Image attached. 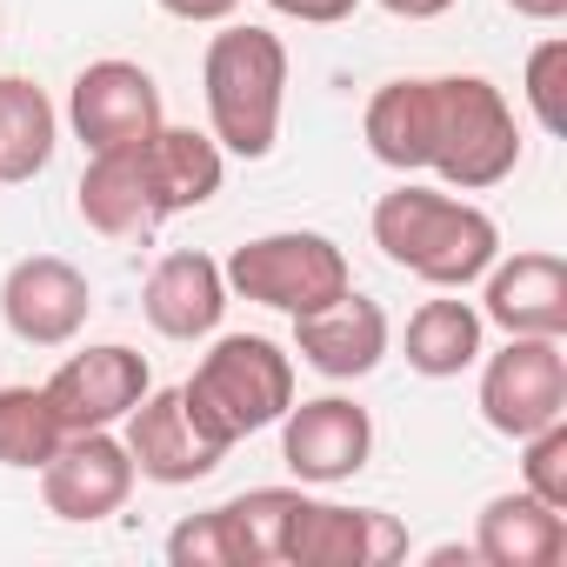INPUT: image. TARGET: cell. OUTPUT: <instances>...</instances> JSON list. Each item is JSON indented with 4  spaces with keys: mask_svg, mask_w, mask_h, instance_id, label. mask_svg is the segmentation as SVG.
<instances>
[{
    "mask_svg": "<svg viewBox=\"0 0 567 567\" xmlns=\"http://www.w3.org/2000/svg\"><path fill=\"white\" fill-rule=\"evenodd\" d=\"M368 154L394 174H441L461 194H487L520 167V127L494 81L481 74H434V81H388L361 114Z\"/></svg>",
    "mask_w": 567,
    "mask_h": 567,
    "instance_id": "cell-1",
    "label": "cell"
},
{
    "mask_svg": "<svg viewBox=\"0 0 567 567\" xmlns=\"http://www.w3.org/2000/svg\"><path fill=\"white\" fill-rule=\"evenodd\" d=\"M368 227H374V247L394 267H408L414 280H427V288H454V295L474 288L501 254V227H494L487 207H474L461 194L414 187V181L381 194Z\"/></svg>",
    "mask_w": 567,
    "mask_h": 567,
    "instance_id": "cell-2",
    "label": "cell"
},
{
    "mask_svg": "<svg viewBox=\"0 0 567 567\" xmlns=\"http://www.w3.org/2000/svg\"><path fill=\"white\" fill-rule=\"evenodd\" d=\"M200 94H207V134L220 141V154L267 161L280 141V107H288V48H280V34L220 21V34L200 54Z\"/></svg>",
    "mask_w": 567,
    "mask_h": 567,
    "instance_id": "cell-3",
    "label": "cell"
},
{
    "mask_svg": "<svg viewBox=\"0 0 567 567\" xmlns=\"http://www.w3.org/2000/svg\"><path fill=\"white\" fill-rule=\"evenodd\" d=\"M181 401L207 441L234 447L295 408V354H280L267 334H220L200 354L194 381H181Z\"/></svg>",
    "mask_w": 567,
    "mask_h": 567,
    "instance_id": "cell-4",
    "label": "cell"
},
{
    "mask_svg": "<svg viewBox=\"0 0 567 567\" xmlns=\"http://www.w3.org/2000/svg\"><path fill=\"white\" fill-rule=\"evenodd\" d=\"M220 274H227V295L260 301V308H274V315H295V321L315 315V308H328V301H341V295L354 288L348 254H341L328 234H315V227L254 234V240H240V247L220 260Z\"/></svg>",
    "mask_w": 567,
    "mask_h": 567,
    "instance_id": "cell-5",
    "label": "cell"
},
{
    "mask_svg": "<svg viewBox=\"0 0 567 567\" xmlns=\"http://www.w3.org/2000/svg\"><path fill=\"white\" fill-rule=\"evenodd\" d=\"M481 421L507 441H527L567 421V354L554 334H507L481 368Z\"/></svg>",
    "mask_w": 567,
    "mask_h": 567,
    "instance_id": "cell-6",
    "label": "cell"
},
{
    "mask_svg": "<svg viewBox=\"0 0 567 567\" xmlns=\"http://www.w3.org/2000/svg\"><path fill=\"white\" fill-rule=\"evenodd\" d=\"M134 454H127V441L114 434V427H87V434H68L48 461H41V501H48V514H61V520H107V514H121L127 507V494H134Z\"/></svg>",
    "mask_w": 567,
    "mask_h": 567,
    "instance_id": "cell-7",
    "label": "cell"
},
{
    "mask_svg": "<svg viewBox=\"0 0 567 567\" xmlns=\"http://www.w3.org/2000/svg\"><path fill=\"white\" fill-rule=\"evenodd\" d=\"M94 315V288L87 274L61 254H28L0 280V321L28 348H68Z\"/></svg>",
    "mask_w": 567,
    "mask_h": 567,
    "instance_id": "cell-8",
    "label": "cell"
},
{
    "mask_svg": "<svg viewBox=\"0 0 567 567\" xmlns=\"http://www.w3.org/2000/svg\"><path fill=\"white\" fill-rule=\"evenodd\" d=\"M374 454V421L361 401L348 394H321V401H301L280 414V461L301 487H334V481H354Z\"/></svg>",
    "mask_w": 567,
    "mask_h": 567,
    "instance_id": "cell-9",
    "label": "cell"
},
{
    "mask_svg": "<svg viewBox=\"0 0 567 567\" xmlns=\"http://www.w3.org/2000/svg\"><path fill=\"white\" fill-rule=\"evenodd\" d=\"M408 554V534L381 507H341V501H295L288 554L280 567H388Z\"/></svg>",
    "mask_w": 567,
    "mask_h": 567,
    "instance_id": "cell-10",
    "label": "cell"
},
{
    "mask_svg": "<svg viewBox=\"0 0 567 567\" xmlns=\"http://www.w3.org/2000/svg\"><path fill=\"white\" fill-rule=\"evenodd\" d=\"M68 121H74V134H81L87 154H107V147L147 141L167 121V107H161V87H154L147 68H134V61H94L68 87Z\"/></svg>",
    "mask_w": 567,
    "mask_h": 567,
    "instance_id": "cell-11",
    "label": "cell"
},
{
    "mask_svg": "<svg viewBox=\"0 0 567 567\" xmlns=\"http://www.w3.org/2000/svg\"><path fill=\"white\" fill-rule=\"evenodd\" d=\"M147 388H154L147 361H141L134 348H121V341H101V348H81V354H68V361L54 368L48 401H54V414H61L68 434H87V427L127 421Z\"/></svg>",
    "mask_w": 567,
    "mask_h": 567,
    "instance_id": "cell-12",
    "label": "cell"
},
{
    "mask_svg": "<svg viewBox=\"0 0 567 567\" xmlns=\"http://www.w3.org/2000/svg\"><path fill=\"white\" fill-rule=\"evenodd\" d=\"M121 441H127V454H134V474H147V481H161V487H194V481H207V474L227 461V447L207 441L200 421L187 414L181 388H147V394L134 401Z\"/></svg>",
    "mask_w": 567,
    "mask_h": 567,
    "instance_id": "cell-13",
    "label": "cell"
},
{
    "mask_svg": "<svg viewBox=\"0 0 567 567\" xmlns=\"http://www.w3.org/2000/svg\"><path fill=\"white\" fill-rule=\"evenodd\" d=\"M481 321H494L501 334H567V260L547 247H527L514 260L494 254V267L481 274Z\"/></svg>",
    "mask_w": 567,
    "mask_h": 567,
    "instance_id": "cell-14",
    "label": "cell"
},
{
    "mask_svg": "<svg viewBox=\"0 0 567 567\" xmlns=\"http://www.w3.org/2000/svg\"><path fill=\"white\" fill-rule=\"evenodd\" d=\"M74 194H81V220L107 240H147L167 220V200H161L154 167H147V141L87 154V174Z\"/></svg>",
    "mask_w": 567,
    "mask_h": 567,
    "instance_id": "cell-15",
    "label": "cell"
},
{
    "mask_svg": "<svg viewBox=\"0 0 567 567\" xmlns=\"http://www.w3.org/2000/svg\"><path fill=\"white\" fill-rule=\"evenodd\" d=\"M141 315L167 341H207L220 328V315H227V274H220V260H207L200 247H181V254L154 260L147 288H141Z\"/></svg>",
    "mask_w": 567,
    "mask_h": 567,
    "instance_id": "cell-16",
    "label": "cell"
},
{
    "mask_svg": "<svg viewBox=\"0 0 567 567\" xmlns=\"http://www.w3.org/2000/svg\"><path fill=\"white\" fill-rule=\"evenodd\" d=\"M388 315H381V301H368V295H341V301H328V308H315V315H301L295 321V354L315 368V374H328V381H361V374H374L381 368V354H388Z\"/></svg>",
    "mask_w": 567,
    "mask_h": 567,
    "instance_id": "cell-17",
    "label": "cell"
},
{
    "mask_svg": "<svg viewBox=\"0 0 567 567\" xmlns=\"http://www.w3.org/2000/svg\"><path fill=\"white\" fill-rule=\"evenodd\" d=\"M560 554H567V514L534 501L527 487L494 494L481 507L474 560H487V567H560Z\"/></svg>",
    "mask_w": 567,
    "mask_h": 567,
    "instance_id": "cell-18",
    "label": "cell"
},
{
    "mask_svg": "<svg viewBox=\"0 0 567 567\" xmlns=\"http://www.w3.org/2000/svg\"><path fill=\"white\" fill-rule=\"evenodd\" d=\"M487 321L474 301H461L454 288H441V301H421L414 321H408V368L427 374V381H454L467 374L487 348Z\"/></svg>",
    "mask_w": 567,
    "mask_h": 567,
    "instance_id": "cell-19",
    "label": "cell"
},
{
    "mask_svg": "<svg viewBox=\"0 0 567 567\" xmlns=\"http://www.w3.org/2000/svg\"><path fill=\"white\" fill-rule=\"evenodd\" d=\"M147 167H154V187L167 200V214H187V207H207L227 181V154L214 134L200 127H154L147 134Z\"/></svg>",
    "mask_w": 567,
    "mask_h": 567,
    "instance_id": "cell-20",
    "label": "cell"
},
{
    "mask_svg": "<svg viewBox=\"0 0 567 567\" xmlns=\"http://www.w3.org/2000/svg\"><path fill=\"white\" fill-rule=\"evenodd\" d=\"M54 141H61L54 101L21 74H0V181L8 187L34 181L54 161Z\"/></svg>",
    "mask_w": 567,
    "mask_h": 567,
    "instance_id": "cell-21",
    "label": "cell"
},
{
    "mask_svg": "<svg viewBox=\"0 0 567 567\" xmlns=\"http://www.w3.org/2000/svg\"><path fill=\"white\" fill-rule=\"evenodd\" d=\"M295 501H301V487H247V494L220 501V520H227V540H234V567H280Z\"/></svg>",
    "mask_w": 567,
    "mask_h": 567,
    "instance_id": "cell-22",
    "label": "cell"
},
{
    "mask_svg": "<svg viewBox=\"0 0 567 567\" xmlns=\"http://www.w3.org/2000/svg\"><path fill=\"white\" fill-rule=\"evenodd\" d=\"M61 441H68V427H61L48 388H21V381L0 388V467L41 474V461H48Z\"/></svg>",
    "mask_w": 567,
    "mask_h": 567,
    "instance_id": "cell-23",
    "label": "cell"
},
{
    "mask_svg": "<svg viewBox=\"0 0 567 567\" xmlns=\"http://www.w3.org/2000/svg\"><path fill=\"white\" fill-rule=\"evenodd\" d=\"M520 94H527L540 134H567V41L560 34L527 54V87Z\"/></svg>",
    "mask_w": 567,
    "mask_h": 567,
    "instance_id": "cell-24",
    "label": "cell"
},
{
    "mask_svg": "<svg viewBox=\"0 0 567 567\" xmlns=\"http://www.w3.org/2000/svg\"><path fill=\"white\" fill-rule=\"evenodd\" d=\"M520 487L567 514V421H554V427L520 441Z\"/></svg>",
    "mask_w": 567,
    "mask_h": 567,
    "instance_id": "cell-25",
    "label": "cell"
},
{
    "mask_svg": "<svg viewBox=\"0 0 567 567\" xmlns=\"http://www.w3.org/2000/svg\"><path fill=\"white\" fill-rule=\"evenodd\" d=\"M167 560H174V567H234V540H227L220 507L187 514V520L167 534Z\"/></svg>",
    "mask_w": 567,
    "mask_h": 567,
    "instance_id": "cell-26",
    "label": "cell"
},
{
    "mask_svg": "<svg viewBox=\"0 0 567 567\" xmlns=\"http://www.w3.org/2000/svg\"><path fill=\"white\" fill-rule=\"evenodd\" d=\"M274 14H288V21H308V28H341L361 0H267Z\"/></svg>",
    "mask_w": 567,
    "mask_h": 567,
    "instance_id": "cell-27",
    "label": "cell"
},
{
    "mask_svg": "<svg viewBox=\"0 0 567 567\" xmlns=\"http://www.w3.org/2000/svg\"><path fill=\"white\" fill-rule=\"evenodd\" d=\"M161 14H174L187 28H220V21L240 14V0H161Z\"/></svg>",
    "mask_w": 567,
    "mask_h": 567,
    "instance_id": "cell-28",
    "label": "cell"
},
{
    "mask_svg": "<svg viewBox=\"0 0 567 567\" xmlns=\"http://www.w3.org/2000/svg\"><path fill=\"white\" fill-rule=\"evenodd\" d=\"M381 8H388V14H401V21H441L454 0H381Z\"/></svg>",
    "mask_w": 567,
    "mask_h": 567,
    "instance_id": "cell-29",
    "label": "cell"
},
{
    "mask_svg": "<svg viewBox=\"0 0 567 567\" xmlns=\"http://www.w3.org/2000/svg\"><path fill=\"white\" fill-rule=\"evenodd\" d=\"M507 8H514L520 21H560V14H567V0H507Z\"/></svg>",
    "mask_w": 567,
    "mask_h": 567,
    "instance_id": "cell-30",
    "label": "cell"
}]
</instances>
